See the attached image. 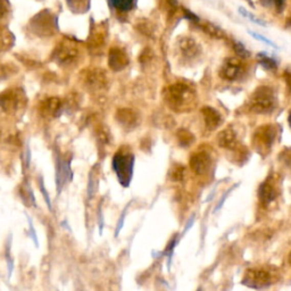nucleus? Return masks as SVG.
Wrapping results in <instances>:
<instances>
[{
  "mask_svg": "<svg viewBox=\"0 0 291 291\" xmlns=\"http://www.w3.org/2000/svg\"><path fill=\"white\" fill-rule=\"evenodd\" d=\"M116 120L124 126H135L138 122V116L131 109H120L116 113Z\"/></svg>",
  "mask_w": 291,
  "mask_h": 291,
  "instance_id": "obj_17",
  "label": "nucleus"
},
{
  "mask_svg": "<svg viewBox=\"0 0 291 291\" xmlns=\"http://www.w3.org/2000/svg\"><path fill=\"white\" fill-rule=\"evenodd\" d=\"M85 82L90 88L101 89L106 84V76L99 70H91L85 76Z\"/></svg>",
  "mask_w": 291,
  "mask_h": 291,
  "instance_id": "obj_16",
  "label": "nucleus"
},
{
  "mask_svg": "<svg viewBox=\"0 0 291 291\" xmlns=\"http://www.w3.org/2000/svg\"><path fill=\"white\" fill-rule=\"evenodd\" d=\"M289 124H290V126H291V113H290V115H289Z\"/></svg>",
  "mask_w": 291,
  "mask_h": 291,
  "instance_id": "obj_33",
  "label": "nucleus"
},
{
  "mask_svg": "<svg viewBox=\"0 0 291 291\" xmlns=\"http://www.w3.org/2000/svg\"><path fill=\"white\" fill-rule=\"evenodd\" d=\"M239 12H240V14H242L243 16H246V17H249V19L250 21H253L254 23H256V24H260V25H265V23L263 22V21H260L259 18H257V17H255L253 14H250V13H248L246 9L244 8H240L239 9Z\"/></svg>",
  "mask_w": 291,
  "mask_h": 291,
  "instance_id": "obj_25",
  "label": "nucleus"
},
{
  "mask_svg": "<svg viewBox=\"0 0 291 291\" xmlns=\"http://www.w3.org/2000/svg\"><path fill=\"white\" fill-rule=\"evenodd\" d=\"M27 103V98L22 90L8 89L0 94V108L8 114L17 113Z\"/></svg>",
  "mask_w": 291,
  "mask_h": 291,
  "instance_id": "obj_5",
  "label": "nucleus"
},
{
  "mask_svg": "<svg viewBox=\"0 0 291 291\" xmlns=\"http://www.w3.org/2000/svg\"><path fill=\"white\" fill-rule=\"evenodd\" d=\"M177 140H178V144L183 147H189L190 146L193 140H195V137L191 133L190 131L188 130H180L177 132Z\"/></svg>",
  "mask_w": 291,
  "mask_h": 291,
  "instance_id": "obj_20",
  "label": "nucleus"
},
{
  "mask_svg": "<svg viewBox=\"0 0 291 291\" xmlns=\"http://www.w3.org/2000/svg\"><path fill=\"white\" fill-rule=\"evenodd\" d=\"M30 28L35 34L39 35H50L55 32L56 24H55V17L49 11H43L39 13L35 16L31 23H30Z\"/></svg>",
  "mask_w": 291,
  "mask_h": 291,
  "instance_id": "obj_7",
  "label": "nucleus"
},
{
  "mask_svg": "<svg viewBox=\"0 0 291 291\" xmlns=\"http://www.w3.org/2000/svg\"><path fill=\"white\" fill-rule=\"evenodd\" d=\"M262 2H267V4H274L275 6H277L278 8H281L283 6V4H284V0H262Z\"/></svg>",
  "mask_w": 291,
  "mask_h": 291,
  "instance_id": "obj_31",
  "label": "nucleus"
},
{
  "mask_svg": "<svg viewBox=\"0 0 291 291\" xmlns=\"http://www.w3.org/2000/svg\"><path fill=\"white\" fill-rule=\"evenodd\" d=\"M258 59L260 60L262 65L266 66L267 69H275L277 68V62L272 58L270 57L268 55L266 54H258Z\"/></svg>",
  "mask_w": 291,
  "mask_h": 291,
  "instance_id": "obj_23",
  "label": "nucleus"
},
{
  "mask_svg": "<svg viewBox=\"0 0 291 291\" xmlns=\"http://www.w3.org/2000/svg\"><path fill=\"white\" fill-rule=\"evenodd\" d=\"M279 280L277 270L270 267H252L248 268L242 282L252 288L268 287Z\"/></svg>",
  "mask_w": 291,
  "mask_h": 291,
  "instance_id": "obj_2",
  "label": "nucleus"
},
{
  "mask_svg": "<svg viewBox=\"0 0 291 291\" xmlns=\"http://www.w3.org/2000/svg\"><path fill=\"white\" fill-rule=\"evenodd\" d=\"M212 164L211 156L206 151H198L190 158V167L198 175H203L209 170Z\"/></svg>",
  "mask_w": 291,
  "mask_h": 291,
  "instance_id": "obj_11",
  "label": "nucleus"
},
{
  "mask_svg": "<svg viewBox=\"0 0 291 291\" xmlns=\"http://www.w3.org/2000/svg\"><path fill=\"white\" fill-rule=\"evenodd\" d=\"M202 113L204 116V121H205V124L209 130H215L216 127L222 123L221 115H219L218 111L214 108L205 107V108H203Z\"/></svg>",
  "mask_w": 291,
  "mask_h": 291,
  "instance_id": "obj_14",
  "label": "nucleus"
},
{
  "mask_svg": "<svg viewBox=\"0 0 291 291\" xmlns=\"http://www.w3.org/2000/svg\"><path fill=\"white\" fill-rule=\"evenodd\" d=\"M217 141H218L219 147L226 148V149H229V150H233L238 145L236 133L230 129L222 131L221 133L218 135Z\"/></svg>",
  "mask_w": 291,
  "mask_h": 291,
  "instance_id": "obj_15",
  "label": "nucleus"
},
{
  "mask_svg": "<svg viewBox=\"0 0 291 291\" xmlns=\"http://www.w3.org/2000/svg\"><path fill=\"white\" fill-rule=\"evenodd\" d=\"M287 80H288V83L291 85V73H289V74H288V78H287Z\"/></svg>",
  "mask_w": 291,
  "mask_h": 291,
  "instance_id": "obj_32",
  "label": "nucleus"
},
{
  "mask_svg": "<svg viewBox=\"0 0 291 291\" xmlns=\"http://www.w3.org/2000/svg\"><path fill=\"white\" fill-rule=\"evenodd\" d=\"M135 0H109L111 6L120 12L130 11L133 6Z\"/></svg>",
  "mask_w": 291,
  "mask_h": 291,
  "instance_id": "obj_21",
  "label": "nucleus"
},
{
  "mask_svg": "<svg viewBox=\"0 0 291 291\" xmlns=\"http://www.w3.org/2000/svg\"><path fill=\"white\" fill-rule=\"evenodd\" d=\"M277 136V131H275L272 125H264L260 126L257 131L255 132L254 136V147L259 154L265 155L270 152L271 147L273 145V141Z\"/></svg>",
  "mask_w": 291,
  "mask_h": 291,
  "instance_id": "obj_6",
  "label": "nucleus"
},
{
  "mask_svg": "<svg viewBox=\"0 0 291 291\" xmlns=\"http://www.w3.org/2000/svg\"><path fill=\"white\" fill-rule=\"evenodd\" d=\"M62 108V100L57 98V97H52V98H48L47 100L43 101V104L41 105V113L43 116L56 117L60 114Z\"/></svg>",
  "mask_w": 291,
  "mask_h": 291,
  "instance_id": "obj_13",
  "label": "nucleus"
},
{
  "mask_svg": "<svg viewBox=\"0 0 291 291\" xmlns=\"http://www.w3.org/2000/svg\"><path fill=\"white\" fill-rule=\"evenodd\" d=\"M83 2L84 0H68L69 6L72 8V11L74 9H79L81 7H83Z\"/></svg>",
  "mask_w": 291,
  "mask_h": 291,
  "instance_id": "obj_28",
  "label": "nucleus"
},
{
  "mask_svg": "<svg viewBox=\"0 0 291 291\" xmlns=\"http://www.w3.org/2000/svg\"><path fill=\"white\" fill-rule=\"evenodd\" d=\"M127 63H129V59H127V56L125 55L123 50H121L119 48H113L110 50L108 64L111 70L114 71L123 70L127 65Z\"/></svg>",
  "mask_w": 291,
  "mask_h": 291,
  "instance_id": "obj_12",
  "label": "nucleus"
},
{
  "mask_svg": "<svg viewBox=\"0 0 291 291\" xmlns=\"http://www.w3.org/2000/svg\"><path fill=\"white\" fill-rule=\"evenodd\" d=\"M289 263L291 264V253L289 254Z\"/></svg>",
  "mask_w": 291,
  "mask_h": 291,
  "instance_id": "obj_34",
  "label": "nucleus"
},
{
  "mask_svg": "<svg viewBox=\"0 0 291 291\" xmlns=\"http://www.w3.org/2000/svg\"><path fill=\"white\" fill-rule=\"evenodd\" d=\"M206 30H207V32L209 34H212L213 37H216V38H221L222 35H224V32H222L221 30H219L217 27H215V25H212V24H209L206 27Z\"/></svg>",
  "mask_w": 291,
  "mask_h": 291,
  "instance_id": "obj_24",
  "label": "nucleus"
},
{
  "mask_svg": "<svg viewBox=\"0 0 291 291\" xmlns=\"http://www.w3.org/2000/svg\"><path fill=\"white\" fill-rule=\"evenodd\" d=\"M249 34L250 35H253V37L255 38V39H257V40H260V41H263V42H265V43H267V44H270L271 47H273V48H277L278 46L275 44L273 41H271L270 39H266V38H264L263 35H260V34H257V33H255V32H253V31H249Z\"/></svg>",
  "mask_w": 291,
  "mask_h": 291,
  "instance_id": "obj_27",
  "label": "nucleus"
},
{
  "mask_svg": "<svg viewBox=\"0 0 291 291\" xmlns=\"http://www.w3.org/2000/svg\"><path fill=\"white\" fill-rule=\"evenodd\" d=\"M275 107V96L268 86H260L249 99V108L254 113L266 114Z\"/></svg>",
  "mask_w": 291,
  "mask_h": 291,
  "instance_id": "obj_4",
  "label": "nucleus"
},
{
  "mask_svg": "<svg viewBox=\"0 0 291 291\" xmlns=\"http://www.w3.org/2000/svg\"><path fill=\"white\" fill-rule=\"evenodd\" d=\"M186 175V168L183 166H175L171 172V178L173 181H182Z\"/></svg>",
  "mask_w": 291,
  "mask_h": 291,
  "instance_id": "obj_22",
  "label": "nucleus"
},
{
  "mask_svg": "<svg viewBox=\"0 0 291 291\" xmlns=\"http://www.w3.org/2000/svg\"><path fill=\"white\" fill-rule=\"evenodd\" d=\"M234 49H236V53L241 56V57H248V56L250 55L248 50L244 48V46L240 42H237L236 44H234Z\"/></svg>",
  "mask_w": 291,
  "mask_h": 291,
  "instance_id": "obj_26",
  "label": "nucleus"
},
{
  "mask_svg": "<svg viewBox=\"0 0 291 291\" xmlns=\"http://www.w3.org/2000/svg\"><path fill=\"white\" fill-rule=\"evenodd\" d=\"M8 11V7H7V4L5 0H0V18H3L5 15H6Z\"/></svg>",
  "mask_w": 291,
  "mask_h": 291,
  "instance_id": "obj_30",
  "label": "nucleus"
},
{
  "mask_svg": "<svg viewBox=\"0 0 291 291\" xmlns=\"http://www.w3.org/2000/svg\"><path fill=\"white\" fill-rule=\"evenodd\" d=\"M242 65L241 62L237 58H229L227 59L221 69V76L224 80L234 81L237 80L240 75L242 74Z\"/></svg>",
  "mask_w": 291,
  "mask_h": 291,
  "instance_id": "obj_10",
  "label": "nucleus"
},
{
  "mask_svg": "<svg viewBox=\"0 0 291 291\" xmlns=\"http://www.w3.org/2000/svg\"><path fill=\"white\" fill-rule=\"evenodd\" d=\"M14 44V35L6 28L0 27V53L11 49Z\"/></svg>",
  "mask_w": 291,
  "mask_h": 291,
  "instance_id": "obj_18",
  "label": "nucleus"
},
{
  "mask_svg": "<svg viewBox=\"0 0 291 291\" xmlns=\"http://www.w3.org/2000/svg\"><path fill=\"white\" fill-rule=\"evenodd\" d=\"M133 155L125 148H121L113 158V168L123 187L130 185L132 174H133Z\"/></svg>",
  "mask_w": 291,
  "mask_h": 291,
  "instance_id": "obj_3",
  "label": "nucleus"
},
{
  "mask_svg": "<svg viewBox=\"0 0 291 291\" xmlns=\"http://www.w3.org/2000/svg\"><path fill=\"white\" fill-rule=\"evenodd\" d=\"M79 56V50L76 44L66 40L62 43L58 44V47L56 48L54 52V59L58 64H71L74 63L76 58Z\"/></svg>",
  "mask_w": 291,
  "mask_h": 291,
  "instance_id": "obj_8",
  "label": "nucleus"
},
{
  "mask_svg": "<svg viewBox=\"0 0 291 291\" xmlns=\"http://www.w3.org/2000/svg\"><path fill=\"white\" fill-rule=\"evenodd\" d=\"M281 158H282V160L285 162V164L291 165V150L285 149L282 152V155H281Z\"/></svg>",
  "mask_w": 291,
  "mask_h": 291,
  "instance_id": "obj_29",
  "label": "nucleus"
},
{
  "mask_svg": "<svg viewBox=\"0 0 291 291\" xmlns=\"http://www.w3.org/2000/svg\"><path fill=\"white\" fill-rule=\"evenodd\" d=\"M180 48L188 56H195L197 54V43L190 38H183L180 41Z\"/></svg>",
  "mask_w": 291,
  "mask_h": 291,
  "instance_id": "obj_19",
  "label": "nucleus"
},
{
  "mask_svg": "<svg viewBox=\"0 0 291 291\" xmlns=\"http://www.w3.org/2000/svg\"><path fill=\"white\" fill-rule=\"evenodd\" d=\"M165 100L167 106L174 111L183 113L191 110L197 104V96L195 90L185 83H175L165 93Z\"/></svg>",
  "mask_w": 291,
  "mask_h": 291,
  "instance_id": "obj_1",
  "label": "nucleus"
},
{
  "mask_svg": "<svg viewBox=\"0 0 291 291\" xmlns=\"http://www.w3.org/2000/svg\"><path fill=\"white\" fill-rule=\"evenodd\" d=\"M278 197V189L272 177L265 180L258 189V199L263 206H267Z\"/></svg>",
  "mask_w": 291,
  "mask_h": 291,
  "instance_id": "obj_9",
  "label": "nucleus"
}]
</instances>
